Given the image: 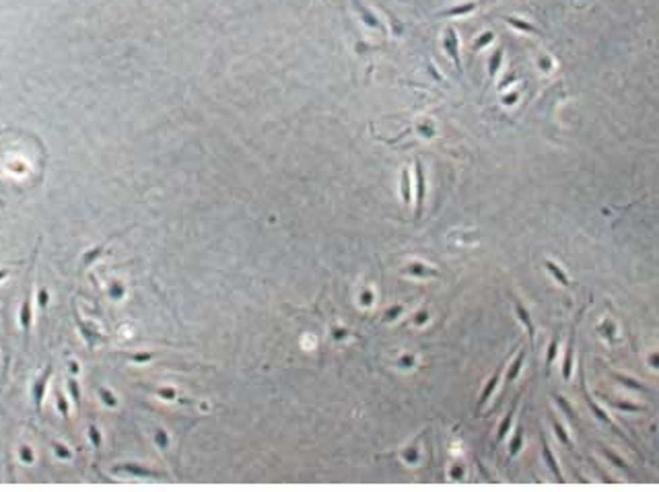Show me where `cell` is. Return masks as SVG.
I'll list each match as a JSON object with an SVG mask.
<instances>
[{"instance_id":"obj_1","label":"cell","mask_w":659,"mask_h":492,"mask_svg":"<svg viewBox=\"0 0 659 492\" xmlns=\"http://www.w3.org/2000/svg\"><path fill=\"white\" fill-rule=\"evenodd\" d=\"M50 377H52V365H48V367H46V371H43V373L33 381V385H31V399H33V404H35V408H37V410L41 408V401H43V397H46V387H48Z\"/></svg>"},{"instance_id":"obj_2","label":"cell","mask_w":659,"mask_h":492,"mask_svg":"<svg viewBox=\"0 0 659 492\" xmlns=\"http://www.w3.org/2000/svg\"><path fill=\"white\" fill-rule=\"evenodd\" d=\"M583 395H585V401L589 404L592 412L596 414V418H598V420H602V422H604V424H608V427H610V429H612L614 433H618L620 437H624V439H626V435H624V433H622V431H620V429H618V427H616V424L612 422V418H610V416H608V414L604 412V410H602V408H600V406H598V404H596V401L592 399V395L587 393V389H585V385H583ZM626 441H628V439H626Z\"/></svg>"},{"instance_id":"obj_3","label":"cell","mask_w":659,"mask_h":492,"mask_svg":"<svg viewBox=\"0 0 659 492\" xmlns=\"http://www.w3.org/2000/svg\"><path fill=\"white\" fill-rule=\"evenodd\" d=\"M443 46H445V52L449 54V58L453 60L458 74H462V60H460V52H458V35H456L453 29H447V35L443 39Z\"/></svg>"},{"instance_id":"obj_4","label":"cell","mask_w":659,"mask_h":492,"mask_svg":"<svg viewBox=\"0 0 659 492\" xmlns=\"http://www.w3.org/2000/svg\"><path fill=\"white\" fill-rule=\"evenodd\" d=\"M414 173H416V218L422 214V202H424V171L420 161L414 163Z\"/></svg>"},{"instance_id":"obj_5","label":"cell","mask_w":659,"mask_h":492,"mask_svg":"<svg viewBox=\"0 0 659 492\" xmlns=\"http://www.w3.org/2000/svg\"><path fill=\"white\" fill-rule=\"evenodd\" d=\"M540 441H542V455H544V459H546V463H548L550 472L554 474V478L560 482V480H562V472H560V467H558V463H556V457H554V453L550 451V447H548V443H546L544 435L540 437Z\"/></svg>"},{"instance_id":"obj_6","label":"cell","mask_w":659,"mask_h":492,"mask_svg":"<svg viewBox=\"0 0 659 492\" xmlns=\"http://www.w3.org/2000/svg\"><path fill=\"white\" fill-rule=\"evenodd\" d=\"M31 321H33V313H31V299H25L19 311V323L23 327V332L29 334L31 332Z\"/></svg>"},{"instance_id":"obj_7","label":"cell","mask_w":659,"mask_h":492,"mask_svg":"<svg viewBox=\"0 0 659 492\" xmlns=\"http://www.w3.org/2000/svg\"><path fill=\"white\" fill-rule=\"evenodd\" d=\"M515 311H517V317L521 319V323L526 325V330H528V336H530V340L534 342V338H536V330H534V323H532V317H530V313H528V309L515 299Z\"/></svg>"},{"instance_id":"obj_8","label":"cell","mask_w":659,"mask_h":492,"mask_svg":"<svg viewBox=\"0 0 659 492\" xmlns=\"http://www.w3.org/2000/svg\"><path fill=\"white\" fill-rule=\"evenodd\" d=\"M498 379H501V369H498V371H496V373H494V375H492V377L488 379L486 387L482 389V393H480V399H478V410H480V408H482V406H484V404H486V401L490 399L492 391H494V389H496V385H498Z\"/></svg>"},{"instance_id":"obj_9","label":"cell","mask_w":659,"mask_h":492,"mask_svg":"<svg viewBox=\"0 0 659 492\" xmlns=\"http://www.w3.org/2000/svg\"><path fill=\"white\" fill-rule=\"evenodd\" d=\"M573 344H575V327L571 332V340L566 344V354H564V365H562V377L564 379L571 377V369H573Z\"/></svg>"},{"instance_id":"obj_10","label":"cell","mask_w":659,"mask_h":492,"mask_svg":"<svg viewBox=\"0 0 659 492\" xmlns=\"http://www.w3.org/2000/svg\"><path fill=\"white\" fill-rule=\"evenodd\" d=\"M120 472H128V474H132V476H140V478H159L161 474H157V472H153V469H146V467H138V465H122V467H118Z\"/></svg>"},{"instance_id":"obj_11","label":"cell","mask_w":659,"mask_h":492,"mask_svg":"<svg viewBox=\"0 0 659 492\" xmlns=\"http://www.w3.org/2000/svg\"><path fill=\"white\" fill-rule=\"evenodd\" d=\"M66 389H68L70 399L75 401V406H77V410H79V408H81V387H79V381H77L75 377H68V379H66Z\"/></svg>"},{"instance_id":"obj_12","label":"cell","mask_w":659,"mask_h":492,"mask_svg":"<svg viewBox=\"0 0 659 492\" xmlns=\"http://www.w3.org/2000/svg\"><path fill=\"white\" fill-rule=\"evenodd\" d=\"M515 406H517V399H515V404L511 406V410L507 412L505 420L501 422V427H498V435H496V441H503V439L507 437V433H509V429H511V422H513V416H515Z\"/></svg>"},{"instance_id":"obj_13","label":"cell","mask_w":659,"mask_h":492,"mask_svg":"<svg viewBox=\"0 0 659 492\" xmlns=\"http://www.w3.org/2000/svg\"><path fill=\"white\" fill-rule=\"evenodd\" d=\"M511 27H515V29H521V31H528V33H536V35H542V31L536 27V25H530V23H526V21H519V19H515V17H507L505 19Z\"/></svg>"},{"instance_id":"obj_14","label":"cell","mask_w":659,"mask_h":492,"mask_svg":"<svg viewBox=\"0 0 659 492\" xmlns=\"http://www.w3.org/2000/svg\"><path fill=\"white\" fill-rule=\"evenodd\" d=\"M402 200H404V204H410V200H412V186H410V171L408 169L402 171Z\"/></svg>"},{"instance_id":"obj_15","label":"cell","mask_w":659,"mask_h":492,"mask_svg":"<svg viewBox=\"0 0 659 492\" xmlns=\"http://www.w3.org/2000/svg\"><path fill=\"white\" fill-rule=\"evenodd\" d=\"M524 359H526V350H521L519 354H517V359L513 361V365H511V369L507 371V381H513L517 375H519V371H521V365H524Z\"/></svg>"},{"instance_id":"obj_16","label":"cell","mask_w":659,"mask_h":492,"mask_svg":"<svg viewBox=\"0 0 659 492\" xmlns=\"http://www.w3.org/2000/svg\"><path fill=\"white\" fill-rule=\"evenodd\" d=\"M546 268H548V272H550V274H552V276H554V278H556V280H558V282H560L562 286H569V278H566V274H564V272H562V270H560V268H558V266H556L554 262L546 260Z\"/></svg>"},{"instance_id":"obj_17","label":"cell","mask_w":659,"mask_h":492,"mask_svg":"<svg viewBox=\"0 0 659 492\" xmlns=\"http://www.w3.org/2000/svg\"><path fill=\"white\" fill-rule=\"evenodd\" d=\"M476 9V3H468V5H462V7H453V9H447L443 11L441 15L443 17H456V15H466V13H472Z\"/></svg>"},{"instance_id":"obj_18","label":"cell","mask_w":659,"mask_h":492,"mask_svg":"<svg viewBox=\"0 0 659 492\" xmlns=\"http://www.w3.org/2000/svg\"><path fill=\"white\" fill-rule=\"evenodd\" d=\"M501 60H503V48L494 50V54L490 56V62H488V74H490V78L498 72V68H501Z\"/></svg>"},{"instance_id":"obj_19","label":"cell","mask_w":659,"mask_h":492,"mask_svg":"<svg viewBox=\"0 0 659 492\" xmlns=\"http://www.w3.org/2000/svg\"><path fill=\"white\" fill-rule=\"evenodd\" d=\"M56 408L60 410L62 418H64V420H68L70 410H68V401H66V397H64V393H62V391H56Z\"/></svg>"},{"instance_id":"obj_20","label":"cell","mask_w":659,"mask_h":492,"mask_svg":"<svg viewBox=\"0 0 659 492\" xmlns=\"http://www.w3.org/2000/svg\"><path fill=\"white\" fill-rule=\"evenodd\" d=\"M552 427H554V433H556V437H558V441L562 443V445H566L569 449H573V443H571V439H569V435L564 433V429L560 427V422L556 420V418H552Z\"/></svg>"},{"instance_id":"obj_21","label":"cell","mask_w":659,"mask_h":492,"mask_svg":"<svg viewBox=\"0 0 659 492\" xmlns=\"http://www.w3.org/2000/svg\"><path fill=\"white\" fill-rule=\"evenodd\" d=\"M87 435H89V441H91V445H93L95 449H99V447H101V433H99V429H97L95 424H89V431H87Z\"/></svg>"},{"instance_id":"obj_22","label":"cell","mask_w":659,"mask_h":492,"mask_svg":"<svg viewBox=\"0 0 659 492\" xmlns=\"http://www.w3.org/2000/svg\"><path fill=\"white\" fill-rule=\"evenodd\" d=\"M54 453H56L58 459H66V461L72 459V451L62 443H54Z\"/></svg>"},{"instance_id":"obj_23","label":"cell","mask_w":659,"mask_h":492,"mask_svg":"<svg viewBox=\"0 0 659 492\" xmlns=\"http://www.w3.org/2000/svg\"><path fill=\"white\" fill-rule=\"evenodd\" d=\"M99 397H101V399H103V404H107L109 408H116V406H118L116 395H113L109 389H105V387H101V389H99Z\"/></svg>"},{"instance_id":"obj_24","label":"cell","mask_w":659,"mask_h":492,"mask_svg":"<svg viewBox=\"0 0 659 492\" xmlns=\"http://www.w3.org/2000/svg\"><path fill=\"white\" fill-rule=\"evenodd\" d=\"M19 459H21L23 463H33V461H35V455H33V451H31V447H29V445L19 447Z\"/></svg>"},{"instance_id":"obj_25","label":"cell","mask_w":659,"mask_h":492,"mask_svg":"<svg viewBox=\"0 0 659 492\" xmlns=\"http://www.w3.org/2000/svg\"><path fill=\"white\" fill-rule=\"evenodd\" d=\"M101 254H103V245H99V248H95L93 252H87V254H85V258H83V266H89V264H91V262H95V260H97V258H99Z\"/></svg>"},{"instance_id":"obj_26","label":"cell","mask_w":659,"mask_h":492,"mask_svg":"<svg viewBox=\"0 0 659 492\" xmlns=\"http://www.w3.org/2000/svg\"><path fill=\"white\" fill-rule=\"evenodd\" d=\"M48 303H50L48 288H46V286H41V288H39V293H37V305H39V309H41V311H46V309H48Z\"/></svg>"},{"instance_id":"obj_27","label":"cell","mask_w":659,"mask_h":492,"mask_svg":"<svg viewBox=\"0 0 659 492\" xmlns=\"http://www.w3.org/2000/svg\"><path fill=\"white\" fill-rule=\"evenodd\" d=\"M604 453H606V457H608V459H610L612 463H616L618 467H622V469H624L626 474H632V472H630V467H628V465H626V463H624V461H622L620 457H616V455H614V453H612L610 449H604Z\"/></svg>"},{"instance_id":"obj_28","label":"cell","mask_w":659,"mask_h":492,"mask_svg":"<svg viewBox=\"0 0 659 492\" xmlns=\"http://www.w3.org/2000/svg\"><path fill=\"white\" fill-rule=\"evenodd\" d=\"M556 401H558V406H560V408L564 410V412H566V416L573 420V424H577V416H575V412H573V408H571V406H569L560 395H556Z\"/></svg>"},{"instance_id":"obj_29","label":"cell","mask_w":659,"mask_h":492,"mask_svg":"<svg viewBox=\"0 0 659 492\" xmlns=\"http://www.w3.org/2000/svg\"><path fill=\"white\" fill-rule=\"evenodd\" d=\"M410 272H412V274H418V276H437V272H435V270L422 268L420 264H412V266H410Z\"/></svg>"},{"instance_id":"obj_30","label":"cell","mask_w":659,"mask_h":492,"mask_svg":"<svg viewBox=\"0 0 659 492\" xmlns=\"http://www.w3.org/2000/svg\"><path fill=\"white\" fill-rule=\"evenodd\" d=\"M556 346H558V338H554V340L550 342V346H548V354H546V369H550V365H552V361H554V356H556Z\"/></svg>"},{"instance_id":"obj_31","label":"cell","mask_w":659,"mask_h":492,"mask_svg":"<svg viewBox=\"0 0 659 492\" xmlns=\"http://www.w3.org/2000/svg\"><path fill=\"white\" fill-rule=\"evenodd\" d=\"M521 437H524V433H521V429H517V435H515L513 443H511V447H509V453H511V455H515V453L519 451V447H521Z\"/></svg>"},{"instance_id":"obj_32","label":"cell","mask_w":659,"mask_h":492,"mask_svg":"<svg viewBox=\"0 0 659 492\" xmlns=\"http://www.w3.org/2000/svg\"><path fill=\"white\" fill-rule=\"evenodd\" d=\"M155 441H157V445H159L161 449H167V445H169V439H167L165 431H157V433H155Z\"/></svg>"},{"instance_id":"obj_33","label":"cell","mask_w":659,"mask_h":492,"mask_svg":"<svg viewBox=\"0 0 659 492\" xmlns=\"http://www.w3.org/2000/svg\"><path fill=\"white\" fill-rule=\"evenodd\" d=\"M492 37H494V35H492L490 31H486V33H484V35H482V37H480V39H478V41L474 43V50H480L482 46H486L488 41H492Z\"/></svg>"},{"instance_id":"obj_34","label":"cell","mask_w":659,"mask_h":492,"mask_svg":"<svg viewBox=\"0 0 659 492\" xmlns=\"http://www.w3.org/2000/svg\"><path fill=\"white\" fill-rule=\"evenodd\" d=\"M109 293H111V297H113V299H120V297L124 295V288H122L120 284H113V286L109 288Z\"/></svg>"},{"instance_id":"obj_35","label":"cell","mask_w":659,"mask_h":492,"mask_svg":"<svg viewBox=\"0 0 659 492\" xmlns=\"http://www.w3.org/2000/svg\"><path fill=\"white\" fill-rule=\"evenodd\" d=\"M400 313H402V307H394V309H390V311H388L385 319H394V317H398Z\"/></svg>"},{"instance_id":"obj_36","label":"cell","mask_w":659,"mask_h":492,"mask_svg":"<svg viewBox=\"0 0 659 492\" xmlns=\"http://www.w3.org/2000/svg\"><path fill=\"white\" fill-rule=\"evenodd\" d=\"M159 395H163L165 399H173L175 397V391L173 389H159Z\"/></svg>"},{"instance_id":"obj_37","label":"cell","mask_w":659,"mask_h":492,"mask_svg":"<svg viewBox=\"0 0 659 492\" xmlns=\"http://www.w3.org/2000/svg\"><path fill=\"white\" fill-rule=\"evenodd\" d=\"M68 369H70V373H75V375H77V373H79V363H77V361H70V363H68Z\"/></svg>"},{"instance_id":"obj_38","label":"cell","mask_w":659,"mask_h":492,"mask_svg":"<svg viewBox=\"0 0 659 492\" xmlns=\"http://www.w3.org/2000/svg\"><path fill=\"white\" fill-rule=\"evenodd\" d=\"M134 361H138V363H142V361H149V359H153V354H136V356H132Z\"/></svg>"},{"instance_id":"obj_39","label":"cell","mask_w":659,"mask_h":492,"mask_svg":"<svg viewBox=\"0 0 659 492\" xmlns=\"http://www.w3.org/2000/svg\"><path fill=\"white\" fill-rule=\"evenodd\" d=\"M9 276V270L5 268V270H0V280H3V278H7Z\"/></svg>"}]
</instances>
